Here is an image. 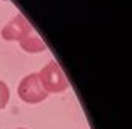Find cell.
<instances>
[{
	"label": "cell",
	"instance_id": "2",
	"mask_svg": "<svg viewBox=\"0 0 132 129\" xmlns=\"http://www.w3.org/2000/svg\"><path fill=\"white\" fill-rule=\"evenodd\" d=\"M19 97L25 104H40L48 97L47 90L42 87L39 81V74H29L20 81L19 84Z\"/></svg>",
	"mask_w": 132,
	"mask_h": 129
},
{
	"label": "cell",
	"instance_id": "5",
	"mask_svg": "<svg viewBox=\"0 0 132 129\" xmlns=\"http://www.w3.org/2000/svg\"><path fill=\"white\" fill-rule=\"evenodd\" d=\"M10 99V89L3 81H0V111L5 109Z\"/></svg>",
	"mask_w": 132,
	"mask_h": 129
},
{
	"label": "cell",
	"instance_id": "3",
	"mask_svg": "<svg viewBox=\"0 0 132 129\" xmlns=\"http://www.w3.org/2000/svg\"><path fill=\"white\" fill-rule=\"evenodd\" d=\"M34 32V27L27 22V19L23 15H15L13 19H10L9 22L3 25L2 29V39L7 42H22L23 39L30 35Z\"/></svg>",
	"mask_w": 132,
	"mask_h": 129
},
{
	"label": "cell",
	"instance_id": "1",
	"mask_svg": "<svg viewBox=\"0 0 132 129\" xmlns=\"http://www.w3.org/2000/svg\"><path fill=\"white\" fill-rule=\"evenodd\" d=\"M39 81L42 87L47 90V94H60L69 89V81L65 77L62 67L59 62L50 60L47 65H44L39 72Z\"/></svg>",
	"mask_w": 132,
	"mask_h": 129
},
{
	"label": "cell",
	"instance_id": "4",
	"mask_svg": "<svg viewBox=\"0 0 132 129\" xmlns=\"http://www.w3.org/2000/svg\"><path fill=\"white\" fill-rule=\"evenodd\" d=\"M20 47L25 52H29V54H39V52H44L45 49H47V45H45V42L35 32H32L27 39H23L22 42H20Z\"/></svg>",
	"mask_w": 132,
	"mask_h": 129
},
{
	"label": "cell",
	"instance_id": "6",
	"mask_svg": "<svg viewBox=\"0 0 132 129\" xmlns=\"http://www.w3.org/2000/svg\"><path fill=\"white\" fill-rule=\"evenodd\" d=\"M17 129H25V127H17Z\"/></svg>",
	"mask_w": 132,
	"mask_h": 129
}]
</instances>
